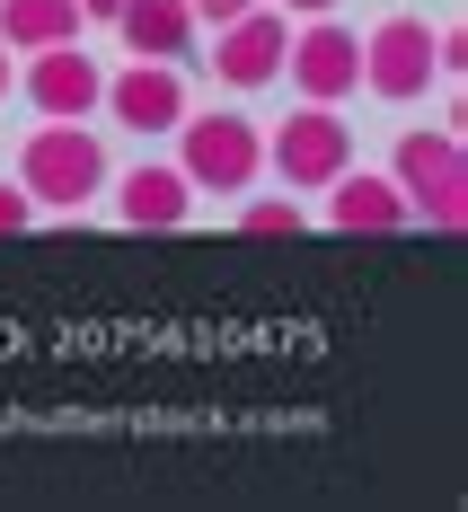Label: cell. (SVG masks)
Instances as JSON below:
<instances>
[{
    "label": "cell",
    "mask_w": 468,
    "mask_h": 512,
    "mask_svg": "<svg viewBox=\"0 0 468 512\" xmlns=\"http://www.w3.org/2000/svg\"><path fill=\"white\" fill-rule=\"evenodd\" d=\"M177 168H186V186L248 195L265 168V133L248 115H177Z\"/></svg>",
    "instance_id": "3957f363"
},
{
    "label": "cell",
    "mask_w": 468,
    "mask_h": 512,
    "mask_svg": "<svg viewBox=\"0 0 468 512\" xmlns=\"http://www.w3.org/2000/svg\"><path fill=\"white\" fill-rule=\"evenodd\" d=\"M27 98H36V115H53V124L98 115V98H106L98 53H89V45H45L36 62H27Z\"/></svg>",
    "instance_id": "ba28073f"
},
{
    "label": "cell",
    "mask_w": 468,
    "mask_h": 512,
    "mask_svg": "<svg viewBox=\"0 0 468 512\" xmlns=\"http://www.w3.org/2000/svg\"><path fill=\"white\" fill-rule=\"evenodd\" d=\"M239 230H248V239H301V204H292V186H283L274 204H248V212H239Z\"/></svg>",
    "instance_id": "5bb4252c"
},
{
    "label": "cell",
    "mask_w": 468,
    "mask_h": 512,
    "mask_svg": "<svg viewBox=\"0 0 468 512\" xmlns=\"http://www.w3.org/2000/svg\"><path fill=\"white\" fill-rule=\"evenodd\" d=\"M283 71H292V89L318 106H336V98H354L363 89V36L354 27H336V18H310L292 45H283Z\"/></svg>",
    "instance_id": "52a82bcc"
},
{
    "label": "cell",
    "mask_w": 468,
    "mask_h": 512,
    "mask_svg": "<svg viewBox=\"0 0 468 512\" xmlns=\"http://www.w3.org/2000/svg\"><path fill=\"white\" fill-rule=\"evenodd\" d=\"M389 177H398V195H407L416 221H433V230H460V221H468V151H460V124L398 133Z\"/></svg>",
    "instance_id": "6da1fadb"
},
{
    "label": "cell",
    "mask_w": 468,
    "mask_h": 512,
    "mask_svg": "<svg viewBox=\"0 0 468 512\" xmlns=\"http://www.w3.org/2000/svg\"><path fill=\"white\" fill-rule=\"evenodd\" d=\"M115 27H124L133 62H177V53H195V27H204V18H195L186 0H124Z\"/></svg>",
    "instance_id": "8fae6325"
},
{
    "label": "cell",
    "mask_w": 468,
    "mask_h": 512,
    "mask_svg": "<svg viewBox=\"0 0 468 512\" xmlns=\"http://www.w3.org/2000/svg\"><path fill=\"white\" fill-rule=\"evenodd\" d=\"M283 45H292V27H283L274 0L221 18V27H212V71H221V89H265V80H283Z\"/></svg>",
    "instance_id": "8992f818"
},
{
    "label": "cell",
    "mask_w": 468,
    "mask_h": 512,
    "mask_svg": "<svg viewBox=\"0 0 468 512\" xmlns=\"http://www.w3.org/2000/svg\"><path fill=\"white\" fill-rule=\"evenodd\" d=\"M80 36H89L80 0H0V45L45 53V45H80Z\"/></svg>",
    "instance_id": "4fadbf2b"
},
{
    "label": "cell",
    "mask_w": 468,
    "mask_h": 512,
    "mask_svg": "<svg viewBox=\"0 0 468 512\" xmlns=\"http://www.w3.org/2000/svg\"><path fill=\"white\" fill-rule=\"evenodd\" d=\"M115 204H124V221L133 230H177L186 212H195V186H186V168H133L124 186H115Z\"/></svg>",
    "instance_id": "7c38bea8"
},
{
    "label": "cell",
    "mask_w": 468,
    "mask_h": 512,
    "mask_svg": "<svg viewBox=\"0 0 468 512\" xmlns=\"http://www.w3.org/2000/svg\"><path fill=\"white\" fill-rule=\"evenodd\" d=\"M27 221H36V204H27V186H0V239H9V230H27Z\"/></svg>",
    "instance_id": "9a60e30c"
},
{
    "label": "cell",
    "mask_w": 468,
    "mask_h": 512,
    "mask_svg": "<svg viewBox=\"0 0 468 512\" xmlns=\"http://www.w3.org/2000/svg\"><path fill=\"white\" fill-rule=\"evenodd\" d=\"M265 159L283 168V186H336V177L354 168V133H345V115H336V106L301 98V115H283V124H274Z\"/></svg>",
    "instance_id": "277c9868"
},
{
    "label": "cell",
    "mask_w": 468,
    "mask_h": 512,
    "mask_svg": "<svg viewBox=\"0 0 468 512\" xmlns=\"http://www.w3.org/2000/svg\"><path fill=\"white\" fill-rule=\"evenodd\" d=\"M186 9H195V18H212V27H221V18H239V9H257V0H186Z\"/></svg>",
    "instance_id": "e0dca14e"
},
{
    "label": "cell",
    "mask_w": 468,
    "mask_h": 512,
    "mask_svg": "<svg viewBox=\"0 0 468 512\" xmlns=\"http://www.w3.org/2000/svg\"><path fill=\"white\" fill-rule=\"evenodd\" d=\"M442 71H433V27L424 18H380L363 36V89L389 106H416Z\"/></svg>",
    "instance_id": "5b68a950"
},
{
    "label": "cell",
    "mask_w": 468,
    "mask_h": 512,
    "mask_svg": "<svg viewBox=\"0 0 468 512\" xmlns=\"http://www.w3.org/2000/svg\"><path fill=\"white\" fill-rule=\"evenodd\" d=\"M115 9H124V0H80V18H106V27H115Z\"/></svg>",
    "instance_id": "ac0fdd59"
},
{
    "label": "cell",
    "mask_w": 468,
    "mask_h": 512,
    "mask_svg": "<svg viewBox=\"0 0 468 512\" xmlns=\"http://www.w3.org/2000/svg\"><path fill=\"white\" fill-rule=\"evenodd\" d=\"M327 221L354 230V239H389V230H407L416 212H407V195H398V177H363V168H345V177L327 186Z\"/></svg>",
    "instance_id": "30bf717a"
},
{
    "label": "cell",
    "mask_w": 468,
    "mask_h": 512,
    "mask_svg": "<svg viewBox=\"0 0 468 512\" xmlns=\"http://www.w3.org/2000/svg\"><path fill=\"white\" fill-rule=\"evenodd\" d=\"M18 186H27V204H45V212L98 204V186H106V142L89 133V124H45V133L18 151Z\"/></svg>",
    "instance_id": "7a4b0ae2"
},
{
    "label": "cell",
    "mask_w": 468,
    "mask_h": 512,
    "mask_svg": "<svg viewBox=\"0 0 468 512\" xmlns=\"http://www.w3.org/2000/svg\"><path fill=\"white\" fill-rule=\"evenodd\" d=\"M98 106L115 115V124H133V133H177V115H186V80H177V62H133V71L106 80Z\"/></svg>",
    "instance_id": "9c48e42d"
},
{
    "label": "cell",
    "mask_w": 468,
    "mask_h": 512,
    "mask_svg": "<svg viewBox=\"0 0 468 512\" xmlns=\"http://www.w3.org/2000/svg\"><path fill=\"white\" fill-rule=\"evenodd\" d=\"M9 89H18V71H9V45H0V98H9Z\"/></svg>",
    "instance_id": "d6986e66"
},
{
    "label": "cell",
    "mask_w": 468,
    "mask_h": 512,
    "mask_svg": "<svg viewBox=\"0 0 468 512\" xmlns=\"http://www.w3.org/2000/svg\"><path fill=\"white\" fill-rule=\"evenodd\" d=\"M274 9H283V18H336L345 0H274Z\"/></svg>",
    "instance_id": "2e32d148"
}]
</instances>
